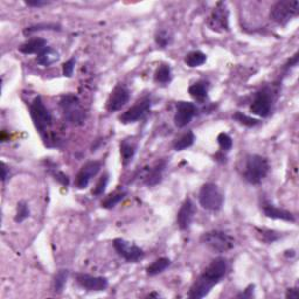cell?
<instances>
[{
    "instance_id": "cell-29",
    "label": "cell",
    "mask_w": 299,
    "mask_h": 299,
    "mask_svg": "<svg viewBox=\"0 0 299 299\" xmlns=\"http://www.w3.org/2000/svg\"><path fill=\"white\" fill-rule=\"evenodd\" d=\"M233 117H234V119L236 120L237 123H240L241 125L248 126V128H253V126H256L257 124L260 123L259 119L251 118V117L247 116V114H244L243 112H240V111L235 112Z\"/></svg>"
},
{
    "instance_id": "cell-35",
    "label": "cell",
    "mask_w": 299,
    "mask_h": 299,
    "mask_svg": "<svg viewBox=\"0 0 299 299\" xmlns=\"http://www.w3.org/2000/svg\"><path fill=\"white\" fill-rule=\"evenodd\" d=\"M108 181H109V176H108V173L103 174V176H102V177L100 178V180L97 181L96 186L94 187V189H93V195H95V196H100V195H102V194L104 193V190H106V188H107Z\"/></svg>"
},
{
    "instance_id": "cell-15",
    "label": "cell",
    "mask_w": 299,
    "mask_h": 299,
    "mask_svg": "<svg viewBox=\"0 0 299 299\" xmlns=\"http://www.w3.org/2000/svg\"><path fill=\"white\" fill-rule=\"evenodd\" d=\"M196 213V207L192 199L187 198L181 205L179 212L177 214V224L180 230H186L192 224L194 216Z\"/></svg>"
},
{
    "instance_id": "cell-38",
    "label": "cell",
    "mask_w": 299,
    "mask_h": 299,
    "mask_svg": "<svg viewBox=\"0 0 299 299\" xmlns=\"http://www.w3.org/2000/svg\"><path fill=\"white\" fill-rule=\"evenodd\" d=\"M25 4L30 7H43V6L49 5V1H46V0H28V1H25Z\"/></svg>"
},
{
    "instance_id": "cell-12",
    "label": "cell",
    "mask_w": 299,
    "mask_h": 299,
    "mask_svg": "<svg viewBox=\"0 0 299 299\" xmlns=\"http://www.w3.org/2000/svg\"><path fill=\"white\" fill-rule=\"evenodd\" d=\"M196 112H198V108L192 102L180 101L177 103V112L174 116V124L179 129L185 128L192 122Z\"/></svg>"
},
{
    "instance_id": "cell-37",
    "label": "cell",
    "mask_w": 299,
    "mask_h": 299,
    "mask_svg": "<svg viewBox=\"0 0 299 299\" xmlns=\"http://www.w3.org/2000/svg\"><path fill=\"white\" fill-rule=\"evenodd\" d=\"M53 176L55 177V180L59 181V183L61 184V185L66 186V187L69 185V178L67 177L66 174L63 173V172H61V171H54L53 172Z\"/></svg>"
},
{
    "instance_id": "cell-23",
    "label": "cell",
    "mask_w": 299,
    "mask_h": 299,
    "mask_svg": "<svg viewBox=\"0 0 299 299\" xmlns=\"http://www.w3.org/2000/svg\"><path fill=\"white\" fill-rule=\"evenodd\" d=\"M59 57H60L59 54H57L55 49H53L52 47L47 46L42 52L37 54V63H40V65L42 66H50L53 65L54 62H56L57 60H59Z\"/></svg>"
},
{
    "instance_id": "cell-32",
    "label": "cell",
    "mask_w": 299,
    "mask_h": 299,
    "mask_svg": "<svg viewBox=\"0 0 299 299\" xmlns=\"http://www.w3.org/2000/svg\"><path fill=\"white\" fill-rule=\"evenodd\" d=\"M218 143L222 152H229L231 150V148H233V139H231V137L229 136L228 133L224 132L219 133Z\"/></svg>"
},
{
    "instance_id": "cell-36",
    "label": "cell",
    "mask_w": 299,
    "mask_h": 299,
    "mask_svg": "<svg viewBox=\"0 0 299 299\" xmlns=\"http://www.w3.org/2000/svg\"><path fill=\"white\" fill-rule=\"evenodd\" d=\"M75 59L74 57H72V59H69L68 61L63 63L62 66V73L63 76H66V77H72L73 73H74V68H75Z\"/></svg>"
},
{
    "instance_id": "cell-27",
    "label": "cell",
    "mask_w": 299,
    "mask_h": 299,
    "mask_svg": "<svg viewBox=\"0 0 299 299\" xmlns=\"http://www.w3.org/2000/svg\"><path fill=\"white\" fill-rule=\"evenodd\" d=\"M171 79H172L171 67L167 65L159 66L157 71H155L154 81L157 82V83H160V84H167V83H170Z\"/></svg>"
},
{
    "instance_id": "cell-30",
    "label": "cell",
    "mask_w": 299,
    "mask_h": 299,
    "mask_svg": "<svg viewBox=\"0 0 299 299\" xmlns=\"http://www.w3.org/2000/svg\"><path fill=\"white\" fill-rule=\"evenodd\" d=\"M67 278H68V271L67 270H60L55 275V278H54V289H55V292H57V294L62 292L67 283Z\"/></svg>"
},
{
    "instance_id": "cell-20",
    "label": "cell",
    "mask_w": 299,
    "mask_h": 299,
    "mask_svg": "<svg viewBox=\"0 0 299 299\" xmlns=\"http://www.w3.org/2000/svg\"><path fill=\"white\" fill-rule=\"evenodd\" d=\"M188 93L194 100L202 103L208 97V84L206 82H196V83L190 85Z\"/></svg>"
},
{
    "instance_id": "cell-13",
    "label": "cell",
    "mask_w": 299,
    "mask_h": 299,
    "mask_svg": "<svg viewBox=\"0 0 299 299\" xmlns=\"http://www.w3.org/2000/svg\"><path fill=\"white\" fill-rule=\"evenodd\" d=\"M130 100V91L124 84H118L111 91L109 98H108L106 108L109 112L118 111L128 103Z\"/></svg>"
},
{
    "instance_id": "cell-24",
    "label": "cell",
    "mask_w": 299,
    "mask_h": 299,
    "mask_svg": "<svg viewBox=\"0 0 299 299\" xmlns=\"http://www.w3.org/2000/svg\"><path fill=\"white\" fill-rule=\"evenodd\" d=\"M194 142H195V135L193 131H187L174 141L173 149L176 151H184V150L190 148L194 144Z\"/></svg>"
},
{
    "instance_id": "cell-18",
    "label": "cell",
    "mask_w": 299,
    "mask_h": 299,
    "mask_svg": "<svg viewBox=\"0 0 299 299\" xmlns=\"http://www.w3.org/2000/svg\"><path fill=\"white\" fill-rule=\"evenodd\" d=\"M263 212L265 216H268L270 219H275V220H283L288 222H294L296 220L292 213L285 211V209L278 208V207L268 202H265L263 205Z\"/></svg>"
},
{
    "instance_id": "cell-5",
    "label": "cell",
    "mask_w": 299,
    "mask_h": 299,
    "mask_svg": "<svg viewBox=\"0 0 299 299\" xmlns=\"http://www.w3.org/2000/svg\"><path fill=\"white\" fill-rule=\"evenodd\" d=\"M299 13L298 0H281L277 1L270 9V18L278 25L288 24Z\"/></svg>"
},
{
    "instance_id": "cell-2",
    "label": "cell",
    "mask_w": 299,
    "mask_h": 299,
    "mask_svg": "<svg viewBox=\"0 0 299 299\" xmlns=\"http://www.w3.org/2000/svg\"><path fill=\"white\" fill-rule=\"evenodd\" d=\"M270 171L268 159L259 154H250L247 157L246 166L243 170L244 180L251 185H259L265 179Z\"/></svg>"
},
{
    "instance_id": "cell-41",
    "label": "cell",
    "mask_w": 299,
    "mask_h": 299,
    "mask_svg": "<svg viewBox=\"0 0 299 299\" xmlns=\"http://www.w3.org/2000/svg\"><path fill=\"white\" fill-rule=\"evenodd\" d=\"M285 297L286 298H290V299H296L299 297V291H298V288H290L288 289V291H286L285 294Z\"/></svg>"
},
{
    "instance_id": "cell-16",
    "label": "cell",
    "mask_w": 299,
    "mask_h": 299,
    "mask_svg": "<svg viewBox=\"0 0 299 299\" xmlns=\"http://www.w3.org/2000/svg\"><path fill=\"white\" fill-rule=\"evenodd\" d=\"M75 277L78 285L88 291H103L109 284L106 277H95L87 273H77Z\"/></svg>"
},
{
    "instance_id": "cell-7",
    "label": "cell",
    "mask_w": 299,
    "mask_h": 299,
    "mask_svg": "<svg viewBox=\"0 0 299 299\" xmlns=\"http://www.w3.org/2000/svg\"><path fill=\"white\" fill-rule=\"evenodd\" d=\"M201 241L203 244L216 253H225L233 249L235 246V238L221 230H212L205 233L202 235Z\"/></svg>"
},
{
    "instance_id": "cell-40",
    "label": "cell",
    "mask_w": 299,
    "mask_h": 299,
    "mask_svg": "<svg viewBox=\"0 0 299 299\" xmlns=\"http://www.w3.org/2000/svg\"><path fill=\"white\" fill-rule=\"evenodd\" d=\"M298 59H299V53L297 52L295 54L294 56L291 57L290 60H289L288 62L285 63L284 65V69L285 71H288V69H290V68H292V67H295V66H297V63H298Z\"/></svg>"
},
{
    "instance_id": "cell-4",
    "label": "cell",
    "mask_w": 299,
    "mask_h": 299,
    "mask_svg": "<svg viewBox=\"0 0 299 299\" xmlns=\"http://www.w3.org/2000/svg\"><path fill=\"white\" fill-rule=\"evenodd\" d=\"M60 106L66 119L73 125H82L84 123L85 113L77 96L72 94L65 95L61 97Z\"/></svg>"
},
{
    "instance_id": "cell-6",
    "label": "cell",
    "mask_w": 299,
    "mask_h": 299,
    "mask_svg": "<svg viewBox=\"0 0 299 299\" xmlns=\"http://www.w3.org/2000/svg\"><path fill=\"white\" fill-rule=\"evenodd\" d=\"M199 202L206 211L218 212L224 206V195L215 184L207 183L200 189Z\"/></svg>"
},
{
    "instance_id": "cell-31",
    "label": "cell",
    "mask_w": 299,
    "mask_h": 299,
    "mask_svg": "<svg viewBox=\"0 0 299 299\" xmlns=\"http://www.w3.org/2000/svg\"><path fill=\"white\" fill-rule=\"evenodd\" d=\"M154 39H155V43H157L160 48H166L168 44L172 42L171 34L168 33L166 30L158 31L157 34H155Z\"/></svg>"
},
{
    "instance_id": "cell-21",
    "label": "cell",
    "mask_w": 299,
    "mask_h": 299,
    "mask_svg": "<svg viewBox=\"0 0 299 299\" xmlns=\"http://www.w3.org/2000/svg\"><path fill=\"white\" fill-rule=\"evenodd\" d=\"M136 154V145L129 141H123L120 143V155H122V164L128 166L131 163Z\"/></svg>"
},
{
    "instance_id": "cell-11",
    "label": "cell",
    "mask_w": 299,
    "mask_h": 299,
    "mask_svg": "<svg viewBox=\"0 0 299 299\" xmlns=\"http://www.w3.org/2000/svg\"><path fill=\"white\" fill-rule=\"evenodd\" d=\"M113 248L119 256H122L126 262H138L144 257V251L141 248L137 247L129 241L123 240V238H116L113 240Z\"/></svg>"
},
{
    "instance_id": "cell-25",
    "label": "cell",
    "mask_w": 299,
    "mask_h": 299,
    "mask_svg": "<svg viewBox=\"0 0 299 299\" xmlns=\"http://www.w3.org/2000/svg\"><path fill=\"white\" fill-rule=\"evenodd\" d=\"M125 195L126 192H124V190H116V192L109 194V195L102 201L101 203L102 208L112 209L113 207H116L124 198H125Z\"/></svg>"
},
{
    "instance_id": "cell-10",
    "label": "cell",
    "mask_w": 299,
    "mask_h": 299,
    "mask_svg": "<svg viewBox=\"0 0 299 299\" xmlns=\"http://www.w3.org/2000/svg\"><path fill=\"white\" fill-rule=\"evenodd\" d=\"M272 110V95L268 88H264L256 94L253 103L250 106V112L261 117L266 118L271 113Z\"/></svg>"
},
{
    "instance_id": "cell-26",
    "label": "cell",
    "mask_w": 299,
    "mask_h": 299,
    "mask_svg": "<svg viewBox=\"0 0 299 299\" xmlns=\"http://www.w3.org/2000/svg\"><path fill=\"white\" fill-rule=\"evenodd\" d=\"M207 56L205 53L200 52V50H193L187 54L185 56V63L190 68H195V67L202 66L206 62Z\"/></svg>"
},
{
    "instance_id": "cell-28",
    "label": "cell",
    "mask_w": 299,
    "mask_h": 299,
    "mask_svg": "<svg viewBox=\"0 0 299 299\" xmlns=\"http://www.w3.org/2000/svg\"><path fill=\"white\" fill-rule=\"evenodd\" d=\"M257 231V237L264 243H273L275 241H277L281 235L273 230H269V229H259L256 228Z\"/></svg>"
},
{
    "instance_id": "cell-1",
    "label": "cell",
    "mask_w": 299,
    "mask_h": 299,
    "mask_svg": "<svg viewBox=\"0 0 299 299\" xmlns=\"http://www.w3.org/2000/svg\"><path fill=\"white\" fill-rule=\"evenodd\" d=\"M225 273H227V261L224 257H216L194 282L188 296L193 299L206 297L212 289L221 282Z\"/></svg>"
},
{
    "instance_id": "cell-3",
    "label": "cell",
    "mask_w": 299,
    "mask_h": 299,
    "mask_svg": "<svg viewBox=\"0 0 299 299\" xmlns=\"http://www.w3.org/2000/svg\"><path fill=\"white\" fill-rule=\"evenodd\" d=\"M30 111L34 126H36L37 132H39L41 137L44 139V142H47V139H48L47 132H48L49 128L52 126L53 118L49 110L44 106L42 98L40 96L34 98L30 106Z\"/></svg>"
},
{
    "instance_id": "cell-19",
    "label": "cell",
    "mask_w": 299,
    "mask_h": 299,
    "mask_svg": "<svg viewBox=\"0 0 299 299\" xmlns=\"http://www.w3.org/2000/svg\"><path fill=\"white\" fill-rule=\"evenodd\" d=\"M47 47V41L42 39V37H34V39L28 40L27 42L21 44L19 47V50L22 54H40L42 50Z\"/></svg>"
},
{
    "instance_id": "cell-39",
    "label": "cell",
    "mask_w": 299,
    "mask_h": 299,
    "mask_svg": "<svg viewBox=\"0 0 299 299\" xmlns=\"http://www.w3.org/2000/svg\"><path fill=\"white\" fill-rule=\"evenodd\" d=\"M254 288H255V285L250 284L246 289V290L237 295V298H251V297H254Z\"/></svg>"
},
{
    "instance_id": "cell-14",
    "label": "cell",
    "mask_w": 299,
    "mask_h": 299,
    "mask_svg": "<svg viewBox=\"0 0 299 299\" xmlns=\"http://www.w3.org/2000/svg\"><path fill=\"white\" fill-rule=\"evenodd\" d=\"M102 167L101 161H88L87 164L82 166L81 170L77 173L75 179V185L78 189L87 188V186L90 183L91 178H94L100 172Z\"/></svg>"
},
{
    "instance_id": "cell-42",
    "label": "cell",
    "mask_w": 299,
    "mask_h": 299,
    "mask_svg": "<svg viewBox=\"0 0 299 299\" xmlns=\"http://www.w3.org/2000/svg\"><path fill=\"white\" fill-rule=\"evenodd\" d=\"M1 171H2L1 179H2V181H5L6 178H7V167H6V165L4 163L1 164Z\"/></svg>"
},
{
    "instance_id": "cell-22",
    "label": "cell",
    "mask_w": 299,
    "mask_h": 299,
    "mask_svg": "<svg viewBox=\"0 0 299 299\" xmlns=\"http://www.w3.org/2000/svg\"><path fill=\"white\" fill-rule=\"evenodd\" d=\"M170 264H171L170 259H167V257H160V259L155 260L154 262L151 264V265L148 266V269H146V273H148V276L153 277V276H157V275H159V273L164 272L165 270L170 266Z\"/></svg>"
},
{
    "instance_id": "cell-17",
    "label": "cell",
    "mask_w": 299,
    "mask_h": 299,
    "mask_svg": "<svg viewBox=\"0 0 299 299\" xmlns=\"http://www.w3.org/2000/svg\"><path fill=\"white\" fill-rule=\"evenodd\" d=\"M166 168V161L159 160L153 166L146 170V174L144 176V183L148 186H155L163 179V173Z\"/></svg>"
},
{
    "instance_id": "cell-33",
    "label": "cell",
    "mask_w": 299,
    "mask_h": 299,
    "mask_svg": "<svg viewBox=\"0 0 299 299\" xmlns=\"http://www.w3.org/2000/svg\"><path fill=\"white\" fill-rule=\"evenodd\" d=\"M60 31V26L56 24H39V25H34V26L27 27L26 30L24 31V33L26 34H32L37 31Z\"/></svg>"
},
{
    "instance_id": "cell-8",
    "label": "cell",
    "mask_w": 299,
    "mask_h": 299,
    "mask_svg": "<svg viewBox=\"0 0 299 299\" xmlns=\"http://www.w3.org/2000/svg\"><path fill=\"white\" fill-rule=\"evenodd\" d=\"M207 26L209 30L216 33L229 32V9L224 2H218L207 20Z\"/></svg>"
},
{
    "instance_id": "cell-34",
    "label": "cell",
    "mask_w": 299,
    "mask_h": 299,
    "mask_svg": "<svg viewBox=\"0 0 299 299\" xmlns=\"http://www.w3.org/2000/svg\"><path fill=\"white\" fill-rule=\"evenodd\" d=\"M28 216H30V209H28L27 203L24 201L19 202L18 208H17V215H15V218H14L15 222L25 221Z\"/></svg>"
},
{
    "instance_id": "cell-9",
    "label": "cell",
    "mask_w": 299,
    "mask_h": 299,
    "mask_svg": "<svg viewBox=\"0 0 299 299\" xmlns=\"http://www.w3.org/2000/svg\"><path fill=\"white\" fill-rule=\"evenodd\" d=\"M151 106H152L151 98L149 96L143 97L139 101H137L135 106L129 108L125 112L120 114L119 120L123 124H131L138 122V120L143 119L146 114L149 113V111L151 110Z\"/></svg>"
}]
</instances>
